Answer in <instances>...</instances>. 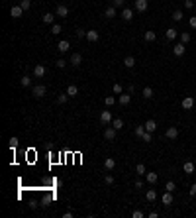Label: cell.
Instances as JSON below:
<instances>
[{"mask_svg": "<svg viewBox=\"0 0 196 218\" xmlns=\"http://www.w3.org/2000/svg\"><path fill=\"white\" fill-rule=\"evenodd\" d=\"M55 14L59 16V18H67V16H69V8H67L65 4H57V10H55Z\"/></svg>", "mask_w": 196, "mask_h": 218, "instance_id": "1", "label": "cell"}, {"mask_svg": "<svg viewBox=\"0 0 196 218\" xmlns=\"http://www.w3.org/2000/svg\"><path fill=\"white\" fill-rule=\"evenodd\" d=\"M55 65L59 67V69H63V67L67 65V61H65V59H57V63H55Z\"/></svg>", "mask_w": 196, "mask_h": 218, "instance_id": "43", "label": "cell"}, {"mask_svg": "<svg viewBox=\"0 0 196 218\" xmlns=\"http://www.w3.org/2000/svg\"><path fill=\"white\" fill-rule=\"evenodd\" d=\"M104 183H106V185H112V183H114V177L112 175H106V177H104Z\"/></svg>", "mask_w": 196, "mask_h": 218, "instance_id": "42", "label": "cell"}, {"mask_svg": "<svg viewBox=\"0 0 196 218\" xmlns=\"http://www.w3.org/2000/svg\"><path fill=\"white\" fill-rule=\"evenodd\" d=\"M141 187H143V181L137 179V181H136V189H141Z\"/></svg>", "mask_w": 196, "mask_h": 218, "instance_id": "50", "label": "cell"}, {"mask_svg": "<svg viewBox=\"0 0 196 218\" xmlns=\"http://www.w3.org/2000/svg\"><path fill=\"white\" fill-rule=\"evenodd\" d=\"M112 126L116 130H122V128H124V120H122V118H114L112 120Z\"/></svg>", "mask_w": 196, "mask_h": 218, "instance_id": "28", "label": "cell"}, {"mask_svg": "<svg viewBox=\"0 0 196 218\" xmlns=\"http://www.w3.org/2000/svg\"><path fill=\"white\" fill-rule=\"evenodd\" d=\"M190 194H192V197H196V183L190 187Z\"/></svg>", "mask_w": 196, "mask_h": 218, "instance_id": "51", "label": "cell"}, {"mask_svg": "<svg viewBox=\"0 0 196 218\" xmlns=\"http://www.w3.org/2000/svg\"><path fill=\"white\" fill-rule=\"evenodd\" d=\"M112 114H110V110H102V114H100V122H102V124H106V126H108V124H112Z\"/></svg>", "mask_w": 196, "mask_h": 218, "instance_id": "2", "label": "cell"}, {"mask_svg": "<svg viewBox=\"0 0 196 218\" xmlns=\"http://www.w3.org/2000/svg\"><path fill=\"white\" fill-rule=\"evenodd\" d=\"M114 167H116V161H114L112 157H106V159H104V169H106V171H112Z\"/></svg>", "mask_w": 196, "mask_h": 218, "instance_id": "13", "label": "cell"}, {"mask_svg": "<svg viewBox=\"0 0 196 218\" xmlns=\"http://www.w3.org/2000/svg\"><path fill=\"white\" fill-rule=\"evenodd\" d=\"M80 63H83V55H80V53H73V55H71V65L79 67Z\"/></svg>", "mask_w": 196, "mask_h": 218, "instance_id": "8", "label": "cell"}, {"mask_svg": "<svg viewBox=\"0 0 196 218\" xmlns=\"http://www.w3.org/2000/svg\"><path fill=\"white\" fill-rule=\"evenodd\" d=\"M136 173H137V175H147V173H145V165H143V163H137V165H136Z\"/></svg>", "mask_w": 196, "mask_h": 218, "instance_id": "31", "label": "cell"}, {"mask_svg": "<svg viewBox=\"0 0 196 218\" xmlns=\"http://www.w3.org/2000/svg\"><path fill=\"white\" fill-rule=\"evenodd\" d=\"M104 102H106V106H114V102H116V98H114V96H110V95H108L106 98H104Z\"/></svg>", "mask_w": 196, "mask_h": 218, "instance_id": "36", "label": "cell"}, {"mask_svg": "<svg viewBox=\"0 0 196 218\" xmlns=\"http://www.w3.org/2000/svg\"><path fill=\"white\" fill-rule=\"evenodd\" d=\"M141 95H143V98H147V100H149V98H153V89H151V86H145Z\"/></svg>", "mask_w": 196, "mask_h": 218, "instance_id": "24", "label": "cell"}, {"mask_svg": "<svg viewBox=\"0 0 196 218\" xmlns=\"http://www.w3.org/2000/svg\"><path fill=\"white\" fill-rule=\"evenodd\" d=\"M184 6H186V8H188V10H190V8H192V6H194V2H192V0H184Z\"/></svg>", "mask_w": 196, "mask_h": 218, "instance_id": "48", "label": "cell"}, {"mask_svg": "<svg viewBox=\"0 0 196 218\" xmlns=\"http://www.w3.org/2000/svg\"><path fill=\"white\" fill-rule=\"evenodd\" d=\"M157 179H159V175H157V173H153V171H151V173H147V183L155 185V183H157Z\"/></svg>", "mask_w": 196, "mask_h": 218, "instance_id": "27", "label": "cell"}, {"mask_svg": "<svg viewBox=\"0 0 196 218\" xmlns=\"http://www.w3.org/2000/svg\"><path fill=\"white\" fill-rule=\"evenodd\" d=\"M163 204L165 206H169V204H173V193H169V191H165V194H163Z\"/></svg>", "mask_w": 196, "mask_h": 218, "instance_id": "14", "label": "cell"}, {"mask_svg": "<svg viewBox=\"0 0 196 218\" xmlns=\"http://www.w3.org/2000/svg\"><path fill=\"white\" fill-rule=\"evenodd\" d=\"M124 65H126L127 69H131V67H136V59H133L131 55H127L126 59H124Z\"/></svg>", "mask_w": 196, "mask_h": 218, "instance_id": "22", "label": "cell"}, {"mask_svg": "<svg viewBox=\"0 0 196 218\" xmlns=\"http://www.w3.org/2000/svg\"><path fill=\"white\" fill-rule=\"evenodd\" d=\"M143 126H145V132H151V134L157 130V122H155V120H147Z\"/></svg>", "mask_w": 196, "mask_h": 218, "instance_id": "9", "label": "cell"}, {"mask_svg": "<svg viewBox=\"0 0 196 218\" xmlns=\"http://www.w3.org/2000/svg\"><path fill=\"white\" fill-rule=\"evenodd\" d=\"M145 199L149 200V202H155V199H157V193H155L153 189H149L147 193H145Z\"/></svg>", "mask_w": 196, "mask_h": 218, "instance_id": "23", "label": "cell"}, {"mask_svg": "<svg viewBox=\"0 0 196 218\" xmlns=\"http://www.w3.org/2000/svg\"><path fill=\"white\" fill-rule=\"evenodd\" d=\"M151 137H153V134H151V132H145L143 136H141V140H143V142H151Z\"/></svg>", "mask_w": 196, "mask_h": 218, "instance_id": "39", "label": "cell"}, {"mask_svg": "<svg viewBox=\"0 0 196 218\" xmlns=\"http://www.w3.org/2000/svg\"><path fill=\"white\" fill-rule=\"evenodd\" d=\"M20 6H22L24 10H29V6H32V0H22V2H20Z\"/></svg>", "mask_w": 196, "mask_h": 218, "instance_id": "37", "label": "cell"}, {"mask_svg": "<svg viewBox=\"0 0 196 218\" xmlns=\"http://www.w3.org/2000/svg\"><path fill=\"white\" fill-rule=\"evenodd\" d=\"M61 32H63V28H61L59 24H51V33H55V35H59Z\"/></svg>", "mask_w": 196, "mask_h": 218, "instance_id": "33", "label": "cell"}, {"mask_svg": "<svg viewBox=\"0 0 196 218\" xmlns=\"http://www.w3.org/2000/svg\"><path fill=\"white\" fill-rule=\"evenodd\" d=\"M143 134H145V126H137V128H136V136L141 137Z\"/></svg>", "mask_w": 196, "mask_h": 218, "instance_id": "38", "label": "cell"}, {"mask_svg": "<svg viewBox=\"0 0 196 218\" xmlns=\"http://www.w3.org/2000/svg\"><path fill=\"white\" fill-rule=\"evenodd\" d=\"M112 6L120 8V6H124V0H112Z\"/></svg>", "mask_w": 196, "mask_h": 218, "instance_id": "45", "label": "cell"}, {"mask_svg": "<svg viewBox=\"0 0 196 218\" xmlns=\"http://www.w3.org/2000/svg\"><path fill=\"white\" fill-rule=\"evenodd\" d=\"M16 146H18V137H12V140H10V147H12V149H14Z\"/></svg>", "mask_w": 196, "mask_h": 218, "instance_id": "46", "label": "cell"}, {"mask_svg": "<svg viewBox=\"0 0 196 218\" xmlns=\"http://www.w3.org/2000/svg\"><path fill=\"white\" fill-rule=\"evenodd\" d=\"M188 24H190V28H196V16H192V18H190V22H188Z\"/></svg>", "mask_w": 196, "mask_h": 218, "instance_id": "49", "label": "cell"}, {"mask_svg": "<svg viewBox=\"0 0 196 218\" xmlns=\"http://www.w3.org/2000/svg\"><path fill=\"white\" fill-rule=\"evenodd\" d=\"M114 137H116V128H114V126H112V128H106V130H104V140L112 142Z\"/></svg>", "mask_w": 196, "mask_h": 218, "instance_id": "6", "label": "cell"}, {"mask_svg": "<svg viewBox=\"0 0 196 218\" xmlns=\"http://www.w3.org/2000/svg\"><path fill=\"white\" fill-rule=\"evenodd\" d=\"M77 35H79V38H86V32H84V30H77Z\"/></svg>", "mask_w": 196, "mask_h": 218, "instance_id": "47", "label": "cell"}, {"mask_svg": "<svg viewBox=\"0 0 196 218\" xmlns=\"http://www.w3.org/2000/svg\"><path fill=\"white\" fill-rule=\"evenodd\" d=\"M165 136H167L169 140H177V137H178V130L175 128V126H169L167 132H165Z\"/></svg>", "mask_w": 196, "mask_h": 218, "instance_id": "4", "label": "cell"}, {"mask_svg": "<svg viewBox=\"0 0 196 218\" xmlns=\"http://www.w3.org/2000/svg\"><path fill=\"white\" fill-rule=\"evenodd\" d=\"M136 10L137 12H145L147 10V0H136Z\"/></svg>", "mask_w": 196, "mask_h": 218, "instance_id": "16", "label": "cell"}, {"mask_svg": "<svg viewBox=\"0 0 196 218\" xmlns=\"http://www.w3.org/2000/svg\"><path fill=\"white\" fill-rule=\"evenodd\" d=\"M175 189H177V185H175V181H167V185H165V191H169V193H173Z\"/></svg>", "mask_w": 196, "mask_h": 218, "instance_id": "32", "label": "cell"}, {"mask_svg": "<svg viewBox=\"0 0 196 218\" xmlns=\"http://www.w3.org/2000/svg\"><path fill=\"white\" fill-rule=\"evenodd\" d=\"M122 18L126 20V22H130V20L133 18V10H130V8H124V10H122Z\"/></svg>", "mask_w": 196, "mask_h": 218, "instance_id": "17", "label": "cell"}, {"mask_svg": "<svg viewBox=\"0 0 196 218\" xmlns=\"http://www.w3.org/2000/svg\"><path fill=\"white\" fill-rule=\"evenodd\" d=\"M190 39H192V38H190V33H188V32H182V33H181V43H184V45H186Z\"/></svg>", "mask_w": 196, "mask_h": 218, "instance_id": "29", "label": "cell"}, {"mask_svg": "<svg viewBox=\"0 0 196 218\" xmlns=\"http://www.w3.org/2000/svg\"><path fill=\"white\" fill-rule=\"evenodd\" d=\"M104 16H106V18H116V6H108Z\"/></svg>", "mask_w": 196, "mask_h": 218, "instance_id": "20", "label": "cell"}, {"mask_svg": "<svg viewBox=\"0 0 196 218\" xmlns=\"http://www.w3.org/2000/svg\"><path fill=\"white\" fill-rule=\"evenodd\" d=\"M194 106V98L192 96H186V98H182V108L184 110H190Z\"/></svg>", "mask_w": 196, "mask_h": 218, "instance_id": "10", "label": "cell"}, {"mask_svg": "<svg viewBox=\"0 0 196 218\" xmlns=\"http://www.w3.org/2000/svg\"><path fill=\"white\" fill-rule=\"evenodd\" d=\"M177 35H178V33H177V30H175V28H169L167 32H165V38H167V39H175Z\"/></svg>", "mask_w": 196, "mask_h": 218, "instance_id": "21", "label": "cell"}, {"mask_svg": "<svg viewBox=\"0 0 196 218\" xmlns=\"http://www.w3.org/2000/svg\"><path fill=\"white\" fill-rule=\"evenodd\" d=\"M53 18H55L53 14H43V22L45 24H53Z\"/></svg>", "mask_w": 196, "mask_h": 218, "instance_id": "34", "label": "cell"}, {"mask_svg": "<svg viewBox=\"0 0 196 218\" xmlns=\"http://www.w3.org/2000/svg\"><path fill=\"white\" fill-rule=\"evenodd\" d=\"M67 98H69V95H59L57 102H59V104H65V102H67Z\"/></svg>", "mask_w": 196, "mask_h": 218, "instance_id": "40", "label": "cell"}, {"mask_svg": "<svg viewBox=\"0 0 196 218\" xmlns=\"http://www.w3.org/2000/svg\"><path fill=\"white\" fill-rule=\"evenodd\" d=\"M22 14H24L22 6H12V8H10V16H12V18H22Z\"/></svg>", "mask_w": 196, "mask_h": 218, "instance_id": "5", "label": "cell"}, {"mask_svg": "<svg viewBox=\"0 0 196 218\" xmlns=\"http://www.w3.org/2000/svg\"><path fill=\"white\" fill-rule=\"evenodd\" d=\"M173 53H175L177 57L184 55V43H177V45H173Z\"/></svg>", "mask_w": 196, "mask_h": 218, "instance_id": "12", "label": "cell"}, {"mask_svg": "<svg viewBox=\"0 0 196 218\" xmlns=\"http://www.w3.org/2000/svg\"><path fill=\"white\" fill-rule=\"evenodd\" d=\"M69 41H67V39H63V41H59V45H57V49H59V53H67L69 51Z\"/></svg>", "mask_w": 196, "mask_h": 218, "instance_id": "15", "label": "cell"}, {"mask_svg": "<svg viewBox=\"0 0 196 218\" xmlns=\"http://www.w3.org/2000/svg\"><path fill=\"white\" fill-rule=\"evenodd\" d=\"M45 73H47L45 65H35V67H33V75L38 77V79H41V77L45 75Z\"/></svg>", "mask_w": 196, "mask_h": 218, "instance_id": "7", "label": "cell"}, {"mask_svg": "<svg viewBox=\"0 0 196 218\" xmlns=\"http://www.w3.org/2000/svg\"><path fill=\"white\" fill-rule=\"evenodd\" d=\"M131 216H133V218H143V212H141V210H133Z\"/></svg>", "mask_w": 196, "mask_h": 218, "instance_id": "44", "label": "cell"}, {"mask_svg": "<svg viewBox=\"0 0 196 218\" xmlns=\"http://www.w3.org/2000/svg\"><path fill=\"white\" fill-rule=\"evenodd\" d=\"M86 39H88V41H98V39H100V33H98L96 30H90V32H86Z\"/></svg>", "mask_w": 196, "mask_h": 218, "instance_id": "11", "label": "cell"}, {"mask_svg": "<svg viewBox=\"0 0 196 218\" xmlns=\"http://www.w3.org/2000/svg\"><path fill=\"white\" fill-rule=\"evenodd\" d=\"M118 102H120V106H127L131 102V96L130 95H120V100H118Z\"/></svg>", "mask_w": 196, "mask_h": 218, "instance_id": "18", "label": "cell"}, {"mask_svg": "<svg viewBox=\"0 0 196 218\" xmlns=\"http://www.w3.org/2000/svg\"><path fill=\"white\" fill-rule=\"evenodd\" d=\"M182 169H184V173H186V175H192V173H194V163H192V161H186Z\"/></svg>", "mask_w": 196, "mask_h": 218, "instance_id": "19", "label": "cell"}, {"mask_svg": "<svg viewBox=\"0 0 196 218\" xmlns=\"http://www.w3.org/2000/svg\"><path fill=\"white\" fill-rule=\"evenodd\" d=\"M67 95H69V96H77V95H79V89H77L75 85H69V86H67Z\"/></svg>", "mask_w": 196, "mask_h": 218, "instance_id": "26", "label": "cell"}, {"mask_svg": "<svg viewBox=\"0 0 196 218\" xmlns=\"http://www.w3.org/2000/svg\"><path fill=\"white\" fill-rule=\"evenodd\" d=\"M143 38H145V41H155V39H157V33L155 32H145Z\"/></svg>", "mask_w": 196, "mask_h": 218, "instance_id": "25", "label": "cell"}, {"mask_svg": "<svg viewBox=\"0 0 196 218\" xmlns=\"http://www.w3.org/2000/svg\"><path fill=\"white\" fill-rule=\"evenodd\" d=\"M112 90L116 92V95H120V92H122V85H120V83H116V85L112 86Z\"/></svg>", "mask_w": 196, "mask_h": 218, "instance_id": "41", "label": "cell"}, {"mask_svg": "<svg viewBox=\"0 0 196 218\" xmlns=\"http://www.w3.org/2000/svg\"><path fill=\"white\" fill-rule=\"evenodd\" d=\"M45 92H47V89L43 85H35V86H33V96L41 98V96H45Z\"/></svg>", "mask_w": 196, "mask_h": 218, "instance_id": "3", "label": "cell"}, {"mask_svg": "<svg viewBox=\"0 0 196 218\" xmlns=\"http://www.w3.org/2000/svg\"><path fill=\"white\" fill-rule=\"evenodd\" d=\"M20 83H22V86H29V85H32V79L26 75V77H22V81H20Z\"/></svg>", "mask_w": 196, "mask_h": 218, "instance_id": "35", "label": "cell"}, {"mask_svg": "<svg viewBox=\"0 0 196 218\" xmlns=\"http://www.w3.org/2000/svg\"><path fill=\"white\" fill-rule=\"evenodd\" d=\"M171 18H173L175 22H181V20H182V10H175V12H173V16H171Z\"/></svg>", "mask_w": 196, "mask_h": 218, "instance_id": "30", "label": "cell"}]
</instances>
